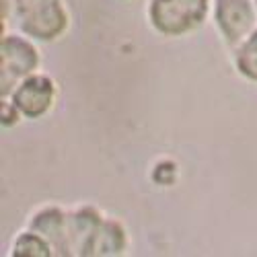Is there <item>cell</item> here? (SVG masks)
<instances>
[{"label":"cell","mask_w":257,"mask_h":257,"mask_svg":"<svg viewBox=\"0 0 257 257\" xmlns=\"http://www.w3.org/2000/svg\"><path fill=\"white\" fill-rule=\"evenodd\" d=\"M206 13V0H155L153 21L163 33L177 35L198 25Z\"/></svg>","instance_id":"6da1fadb"},{"label":"cell","mask_w":257,"mask_h":257,"mask_svg":"<svg viewBox=\"0 0 257 257\" xmlns=\"http://www.w3.org/2000/svg\"><path fill=\"white\" fill-rule=\"evenodd\" d=\"M23 29L35 37L52 39L64 29V13L58 0H17Z\"/></svg>","instance_id":"7a4b0ae2"},{"label":"cell","mask_w":257,"mask_h":257,"mask_svg":"<svg viewBox=\"0 0 257 257\" xmlns=\"http://www.w3.org/2000/svg\"><path fill=\"white\" fill-rule=\"evenodd\" d=\"M216 17L230 41L241 39L253 23V13L247 0H218Z\"/></svg>","instance_id":"3957f363"},{"label":"cell","mask_w":257,"mask_h":257,"mask_svg":"<svg viewBox=\"0 0 257 257\" xmlns=\"http://www.w3.org/2000/svg\"><path fill=\"white\" fill-rule=\"evenodd\" d=\"M37 64V56L29 44L21 39H7L3 44V76L7 74V84L17 76L31 72Z\"/></svg>","instance_id":"277c9868"},{"label":"cell","mask_w":257,"mask_h":257,"mask_svg":"<svg viewBox=\"0 0 257 257\" xmlns=\"http://www.w3.org/2000/svg\"><path fill=\"white\" fill-rule=\"evenodd\" d=\"M54 89L48 78H29L15 95V103L25 115H41L52 101Z\"/></svg>","instance_id":"5b68a950"},{"label":"cell","mask_w":257,"mask_h":257,"mask_svg":"<svg viewBox=\"0 0 257 257\" xmlns=\"http://www.w3.org/2000/svg\"><path fill=\"white\" fill-rule=\"evenodd\" d=\"M239 68L243 70V74H247V76L257 80V33L247 41V46L241 50Z\"/></svg>","instance_id":"8992f818"},{"label":"cell","mask_w":257,"mask_h":257,"mask_svg":"<svg viewBox=\"0 0 257 257\" xmlns=\"http://www.w3.org/2000/svg\"><path fill=\"white\" fill-rule=\"evenodd\" d=\"M17 253H21V255H46L48 247L41 243L37 237H33V234H27V237H23L19 241Z\"/></svg>","instance_id":"52a82bcc"}]
</instances>
